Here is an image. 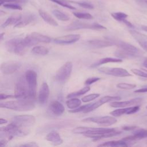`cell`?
<instances>
[{"mask_svg":"<svg viewBox=\"0 0 147 147\" xmlns=\"http://www.w3.org/2000/svg\"><path fill=\"white\" fill-rule=\"evenodd\" d=\"M0 107L18 111H27L32 110L35 107V103L32 98L18 99L17 100H10L1 102Z\"/></svg>","mask_w":147,"mask_h":147,"instance_id":"cell-1","label":"cell"},{"mask_svg":"<svg viewBox=\"0 0 147 147\" xmlns=\"http://www.w3.org/2000/svg\"><path fill=\"white\" fill-rule=\"evenodd\" d=\"M1 134H3L5 138L8 141L13 139L15 137H24L29 133V130L25 128H21L13 123L11 122L7 125L1 127L0 129Z\"/></svg>","mask_w":147,"mask_h":147,"instance_id":"cell-2","label":"cell"},{"mask_svg":"<svg viewBox=\"0 0 147 147\" xmlns=\"http://www.w3.org/2000/svg\"><path fill=\"white\" fill-rule=\"evenodd\" d=\"M5 47L8 52L20 56L24 55L28 48L24 43L23 38L21 37L14 38L6 41Z\"/></svg>","mask_w":147,"mask_h":147,"instance_id":"cell-3","label":"cell"},{"mask_svg":"<svg viewBox=\"0 0 147 147\" xmlns=\"http://www.w3.org/2000/svg\"><path fill=\"white\" fill-rule=\"evenodd\" d=\"M65 29L67 30H75L79 29L104 30L106 29V28L96 22L89 23L80 21H75L68 25Z\"/></svg>","mask_w":147,"mask_h":147,"instance_id":"cell-4","label":"cell"},{"mask_svg":"<svg viewBox=\"0 0 147 147\" xmlns=\"http://www.w3.org/2000/svg\"><path fill=\"white\" fill-rule=\"evenodd\" d=\"M15 98L26 99L29 98V88L25 76H21L14 87Z\"/></svg>","mask_w":147,"mask_h":147,"instance_id":"cell-5","label":"cell"},{"mask_svg":"<svg viewBox=\"0 0 147 147\" xmlns=\"http://www.w3.org/2000/svg\"><path fill=\"white\" fill-rule=\"evenodd\" d=\"M73 68V64L71 61H67L56 72L55 79L59 83H64L70 77Z\"/></svg>","mask_w":147,"mask_h":147,"instance_id":"cell-6","label":"cell"},{"mask_svg":"<svg viewBox=\"0 0 147 147\" xmlns=\"http://www.w3.org/2000/svg\"><path fill=\"white\" fill-rule=\"evenodd\" d=\"M11 122L20 127L26 128L34 125L36 118L32 115H19L13 117Z\"/></svg>","mask_w":147,"mask_h":147,"instance_id":"cell-7","label":"cell"},{"mask_svg":"<svg viewBox=\"0 0 147 147\" xmlns=\"http://www.w3.org/2000/svg\"><path fill=\"white\" fill-rule=\"evenodd\" d=\"M110 39L114 43V45H117L119 48V49L123 51H125L128 52L129 53L131 54L134 57V58L142 56V55H143L144 53V52L141 50H140V49H138V48H137L136 47L134 46L132 44H130L128 42H126L122 41L116 40L112 38H110Z\"/></svg>","mask_w":147,"mask_h":147,"instance_id":"cell-8","label":"cell"},{"mask_svg":"<svg viewBox=\"0 0 147 147\" xmlns=\"http://www.w3.org/2000/svg\"><path fill=\"white\" fill-rule=\"evenodd\" d=\"M29 88V98L34 99L36 96L37 87V75L35 71L32 69L26 71L25 74Z\"/></svg>","mask_w":147,"mask_h":147,"instance_id":"cell-9","label":"cell"},{"mask_svg":"<svg viewBox=\"0 0 147 147\" xmlns=\"http://www.w3.org/2000/svg\"><path fill=\"white\" fill-rule=\"evenodd\" d=\"M84 122H93L103 126H109L115 123L117 119L114 116H98L91 117L82 119Z\"/></svg>","mask_w":147,"mask_h":147,"instance_id":"cell-10","label":"cell"},{"mask_svg":"<svg viewBox=\"0 0 147 147\" xmlns=\"http://www.w3.org/2000/svg\"><path fill=\"white\" fill-rule=\"evenodd\" d=\"M115 130V129L114 128H96L87 126H79L74 128L72 131L75 134H82L86 135L110 132Z\"/></svg>","mask_w":147,"mask_h":147,"instance_id":"cell-11","label":"cell"},{"mask_svg":"<svg viewBox=\"0 0 147 147\" xmlns=\"http://www.w3.org/2000/svg\"><path fill=\"white\" fill-rule=\"evenodd\" d=\"M98 70L103 74L116 77H127L131 75L126 69L122 68H111L109 67H101Z\"/></svg>","mask_w":147,"mask_h":147,"instance_id":"cell-12","label":"cell"},{"mask_svg":"<svg viewBox=\"0 0 147 147\" xmlns=\"http://www.w3.org/2000/svg\"><path fill=\"white\" fill-rule=\"evenodd\" d=\"M21 67V63L17 61L9 60L3 62L1 65V71L5 75H10L16 72Z\"/></svg>","mask_w":147,"mask_h":147,"instance_id":"cell-13","label":"cell"},{"mask_svg":"<svg viewBox=\"0 0 147 147\" xmlns=\"http://www.w3.org/2000/svg\"><path fill=\"white\" fill-rule=\"evenodd\" d=\"M121 99V98L118 96H109V95L105 96L100 98L96 102L91 103V105L89 107L88 109L87 110V113L92 111L98 109V107H99L100 106H101L102 105H103L106 103L110 102H114V101H118V100H120Z\"/></svg>","mask_w":147,"mask_h":147,"instance_id":"cell-14","label":"cell"},{"mask_svg":"<svg viewBox=\"0 0 147 147\" xmlns=\"http://www.w3.org/2000/svg\"><path fill=\"white\" fill-rule=\"evenodd\" d=\"M80 38V35L79 34H69L56 37L53 40V41L55 43L60 45L70 44L76 42Z\"/></svg>","mask_w":147,"mask_h":147,"instance_id":"cell-15","label":"cell"},{"mask_svg":"<svg viewBox=\"0 0 147 147\" xmlns=\"http://www.w3.org/2000/svg\"><path fill=\"white\" fill-rule=\"evenodd\" d=\"M139 106H129L126 107L119 108L115 110L110 112V114L114 117H120L123 114H132L136 112H137L140 110Z\"/></svg>","mask_w":147,"mask_h":147,"instance_id":"cell-16","label":"cell"},{"mask_svg":"<svg viewBox=\"0 0 147 147\" xmlns=\"http://www.w3.org/2000/svg\"><path fill=\"white\" fill-rule=\"evenodd\" d=\"M142 98H137L126 101H114L110 103V106L115 108H122L129 107L130 106L136 105L140 103L142 101Z\"/></svg>","mask_w":147,"mask_h":147,"instance_id":"cell-17","label":"cell"},{"mask_svg":"<svg viewBox=\"0 0 147 147\" xmlns=\"http://www.w3.org/2000/svg\"><path fill=\"white\" fill-rule=\"evenodd\" d=\"M129 33L142 49L147 52V35L135 30H130Z\"/></svg>","mask_w":147,"mask_h":147,"instance_id":"cell-18","label":"cell"},{"mask_svg":"<svg viewBox=\"0 0 147 147\" xmlns=\"http://www.w3.org/2000/svg\"><path fill=\"white\" fill-rule=\"evenodd\" d=\"M50 94L49 87L47 83L44 82L39 90L38 100L41 105H44L47 103Z\"/></svg>","mask_w":147,"mask_h":147,"instance_id":"cell-19","label":"cell"},{"mask_svg":"<svg viewBox=\"0 0 147 147\" xmlns=\"http://www.w3.org/2000/svg\"><path fill=\"white\" fill-rule=\"evenodd\" d=\"M88 44L96 48H102L109 47H111L114 45V43L109 37H106L105 40H100V39H94L88 41Z\"/></svg>","mask_w":147,"mask_h":147,"instance_id":"cell-20","label":"cell"},{"mask_svg":"<svg viewBox=\"0 0 147 147\" xmlns=\"http://www.w3.org/2000/svg\"><path fill=\"white\" fill-rule=\"evenodd\" d=\"M49 109L55 115H61L65 111L63 105L57 100H53L49 106Z\"/></svg>","mask_w":147,"mask_h":147,"instance_id":"cell-21","label":"cell"},{"mask_svg":"<svg viewBox=\"0 0 147 147\" xmlns=\"http://www.w3.org/2000/svg\"><path fill=\"white\" fill-rule=\"evenodd\" d=\"M45 140L49 142H51L53 145H60L63 142L61 136L59 133L55 130H53L49 132L45 137Z\"/></svg>","mask_w":147,"mask_h":147,"instance_id":"cell-22","label":"cell"},{"mask_svg":"<svg viewBox=\"0 0 147 147\" xmlns=\"http://www.w3.org/2000/svg\"><path fill=\"white\" fill-rule=\"evenodd\" d=\"M147 137V130L143 129L137 130L133 135L127 136L122 139L125 141H133L141 140Z\"/></svg>","mask_w":147,"mask_h":147,"instance_id":"cell-23","label":"cell"},{"mask_svg":"<svg viewBox=\"0 0 147 147\" xmlns=\"http://www.w3.org/2000/svg\"><path fill=\"white\" fill-rule=\"evenodd\" d=\"M36 16L33 13H29L25 16H22L21 20L18 23H17L14 26V27L18 28H23L32 22L33 21L36 20Z\"/></svg>","mask_w":147,"mask_h":147,"instance_id":"cell-24","label":"cell"},{"mask_svg":"<svg viewBox=\"0 0 147 147\" xmlns=\"http://www.w3.org/2000/svg\"><path fill=\"white\" fill-rule=\"evenodd\" d=\"M121 133V131H118L117 130H115L114 131H110V132H107V133H97V134H86L85 136L94 138L95 140H99L103 138H107V137H112L114 136H118Z\"/></svg>","mask_w":147,"mask_h":147,"instance_id":"cell-25","label":"cell"},{"mask_svg":"<svg viewBox=\"0 0 147 147\" xmlns=\"http://www.w3.org/2000/svg\"><path fill=\"white\" fill-rule=\"evenodd\" d=\"M38 14L42 18V20L49 25L53 26H58V23L57 21L48 13L42 9H39Z\"/></svg>","mask_w":147,"mask_h":147,"instance_id":"cell-26","label":"cell"},{"mask_svg":"<svg viewBox=\"0 0 147 147\" xmlns=\"http://www.w3.org/2000/svg\"><path fill=\"white\" fill-rule=\"evenodd\" d=\"M122 62V59L120 58H114V57H104L100 59L97 61L95 62L90 65L91 68H95L98 66H99L102 64H107L109 63H121Z\"/></svg>","mask_w":147,"mask_h":147,"instance_id":"cell-27","label":"cell"},{"mask_svg":"<svg viewBox=\"0 0 147 147\" xmlns=\"http://www.w3.org/2000/svg\"><path fill=\"white\" fill-rule=\"evenodd\" d=\"M30 35L37 44L39 42L49 43L52 41L51 37L37 32H32L31 34H30Z\"/></svg>","mask_w":147,"mask_h":147,"instance_id":"cell-28","label":"cell"},{"mask_svg":"<svg viewBox=\"0 0 147 147\" xmlns=\"http://www.w3.org/2000/svg\"><path fill=\"white\" fill-rule=\"evenodd\" d=\"M22 15L21 14H17L14 16H11L7 18L6 20L1 25V28H4L8 26H10L12 25H16L18 23L21 19Z\"/></svg>","mask_w":147,"mask_h":147,"instance_id":"cell-29","label":"cell"},{"mask_svg":"<svg viewBox=\"0 0 147 147\" xmlns=\"http://www.w3.org/2000/svg\"><path fill=\"white\" fill-rule=\"evenodd\" d=\"M126 141L123 140L118 141H110L100 144L98 146H127Z\"/></svg>","mask_w":147,"mask_h":147,"instance_id":"cell-30","label":"cell"},{"mask_svg":"<svg viewBox=\"0 0 147 147\" xmlns=\"http://www.w3.org/2000/svg\"><path fill=\"white\" fill-rule=\"evenodd\" d=\"M31 52L36 55L45 56L49 53V49L44 46H35L32 49Z\"/></svg>","mask_w":147,"mask_h":147,"instance_id":"cell-31","label":"cell"},{"mask_svg":"<svg viewBox=\"0 0 147 147\" xmlns=\"http://www.w3.org/2000/svg\"><path fill=\"white\" fill-rule=\"evenodd\" d=\"M66 105L69 109H75L79 107L82 104V101L76 98H71L70 99L66 101Z\"/></svg>","mask_w":147,"mask_h":147,"instance_id":"cell-32","label":"cell"},{"mask_svg":"<svg viewBox=\"0 0 147 147\" xmlns=\"http://www.w3.org/2000/svg\"><path fill=\"white\" fill-rule=\"evenodd\" d=\"M52 14L57 19L62 21H67L70 19V17L68 14L57 9L53 10L52 11Z\"/></svg>","mask_w":147,"mask_h":147,"instance_id":"cell-33","label":"cell"},{"mask_svg":"<svg viewBox=\"0 0 147 147\" xmlns=\"http://www.w3.org/2000/svg\"><path fill=\"white\" fill-rule=\"evenodd\" d=\"M90 90V87L89 86H86V87H83V88H82V89H80L78 91H74V92H72L69 94L67 96V98H75V97H77V96H79L83 95L84 94L87 93Z\"/></svg>","mask_w":147,"mask_h":147,"instance_id":"cell-34","label":"cell"},{"mask_svg":"<svg viewBox=\"0 0 147 147\" xmlns=\"http://www.w3.org/2000/svg\"><path fill=\"white\" fill-rule=\"evenodd\" d=\"M112 17L115 20L123 22L127 17V14L122 12H114L111 14Z\"/></svg>","mask_w":147,"mask_h":147,"instance_id":"cell-35","label":"cell"},{"mask_svg":"<svg viewBox=\"0 0 147 147\" xmlns=\"http://www.w3.org/2000/svg\"><path fill=\"white\" fill-rule=\"evenodd\" d=\"M73 14L78 18L83 19V20H92L94 18L93 16L88 13H84V12H73Z\"/></svg>","mask_w":147,"mask_h":147,"instance_id":"cell-36","label":"cell"},{"mask_svg":"<svg viewBox=\"0 0 147 147\" xmlns=\"http://www.w3.org/2000/svg\"><path fill=\"white\" fill-rule=\"evenodd\" d=\"M117 87L122 90H131L136 87V85L127 83H119L117 84Z\"/></svg>","mask_w":147,"mask_h":147,"instance_id":"cell-37","label":"cell"},{"mask_svg":"<svg viewBox=\"0 0 147 147\" xmlns=\"http://www.w3.org/2000/svg\"><path fill=\"white\" fill-rule=\"evenodd\" d=\"M90 105H91V103H89V104H87V105H83V106H80L79 107H78L76 109L69 110V113H80V112L87 113V110L88 109V108L90 106Z\"/></svg>","mask_w":147,"mask_h":147,"instance_id":"cell-38","label":"cell"},{"mask_svg":"<svg viewBox=\"0 0 147 147\" xmlns=\"http://www.w3.org/2000/svg\"><path fill=\"white\" fill-rule=\"evenodd\" d=\"M2 6L6 9H10L12 10H22V7L16 3H4Z\"/></svg>","mask_w":147,"mask_h":147,"instance_id":"cell-39","label":"cell"},{"mask_svg":"<svg viewBox=\"0 0 147 147\" xmlns=\"http://www.w3.org/2000/svg\"><path fill=\"white\" fill-rule=\"evenodd\" d=\"M50 1H51L52 2H53L55 3H57L59 5H60L63 7H66V8H68V9H69L71 10L76 9V8L75 7L72 6V5H69V3H68L67 2H66L65 1H64L63 0H50Z\"/></svg>","mask_w":147,"mask_h":147,"instance_id":"cell-40","label":"cell"},{"mask_svg":"<svg viewBox=\"0 0 147 147\" xmlns=\"http://www.w3.org/2000/svg\"><path fill=\"white\" fill-rule=\"evenodd\" d=\"M99 96H100L99 94H96V93L90 94H88L87 95L83 96L82 98V101L83 102H88L90 101H92V100L96 99Z\"/></svg>","mask_w":147,"mask_h":147,"instance_id":"cell-41","label":"cell"},{"mask_svg":"<svg viewBox=\"0 0 147 147\" xmlns=\"http://www.w3.org/2000/svg\"><path fill=\"white\" fill-rule=\"evenodd\" d=\"M72 3H76L77 5H78L79 6H80V7H82L83 8L85 9H93L94 8V6L92 4L89 3V2H75V1H72Z\"/></svg>","mask_w":147,"mask_h":147,"instance_id":"cell-42","label":"cell"},{"mask_svg":"<svg viewBox=\"0 0 147 147\" xmlns=\"http://www.w3.org/2000/svg\"><path fill=\"white\" fill-rule=\"evenodd\" d=\"M131 71L137 76L147 78V72H146L144 70H141V69H136V68H133L131 69Z\"/></svg>","mask_w":147,"mask_h":147,"instance_id":"cell-43","label":"cell"},{"mask_svg":"<svg viewBox=\"0 0 147 147\" xmlns=\"http://www.w3.org/2000/svg\"><path fill=\"white\" fill-rule=\"evenodd\" d=\"M100 79V78L98 77H91V78H88V79H87L84 82V84L86 85H90L96 82H98V80H99Z\"/></svg>","mask_w":147,"mask_h":147,"instance_id":"cell-44","label":"cell"},{"mask_svg":"<svg viewBox=\"0 0 147 147\" xmlns=\"http://www.w3.org/2000/svg\"><path fill=\"white\" fill-rule=\"evenodd\" d=\"M25 1L26 0H0V5L2 6L6 3H24Z\"/></svg>","mask_w":147,"mask_h":147,"instance_id":"cell-45","label":"cell"},{"mask_svg":"<svg viewBox=\"0 0 147 147\" xmlns=\"http://www.w3.org/2000/svg\"><path fill=\"white\" fill-rule=\"evenodd\" d=\"M15 98L14 95H8V94H1L0 95V100H5L6 99H9V98Z\"/></svg>","mask_w":147,"mask_h":147,"instance_id":"cell-46","label":"cell"},{"mask_svg":"<svg viewBox=\"0 0 147 147\" xmlns=\"http://www.w3.org/2000/svg\"><path fill=\"white\" fill-rule=\"evenodd\" d=\"M20 146H26V147H37L38 146V145L34 142H29L26 144H22Z\"/></svg>","mask_w":147,"mask_h":147,"instance_id":"cell-47","label":"cell"},{"mask_svg":"<svg viewBox=\"0 0 147 147\" xmlns=\"http://www.w3.org/2000/svg\"><path fill=\"white\" fill-rule=\"evenodd\" d=\"M137 128H138V127L136 126H125L122 127V129L125 130H132Z\"/></svg>","mask_w":147,"mask_h":147,"instance_id":"cell-48","label":"cell"},{"mask_svg":"<svg viewBox=\"0 0 147 147\" xmlns=\"http://www.w3.org/2000/svg\"><path fill=\"white\" fill-rule=\"evenodd\" d=\"M147 92V87L141 88L134 91V92H136V93H142V92Z\"/></svg>","mask_w":147,"mask_h":147,"instance_id":"cell-49","label":"cell"},{"mask_svg":"<svg viewBox=\"0 0 147 147\" xmlns=\"http://www.w3.org/2000/svg\"><path fill=\"white\" fill-rule=\"evenodd\" d=\"M7 142H8V140H6V138H1V141H0V145L1 146H5L7 144Z\"/></svg>","mask_w":147,"mask_h":147,"instance_id":"cell-50","label":"cell"},{"mask_svg":"<svg viewBox=\"0 0 147 147\" xmlns=\"http://www.w3.org/2000/svg\"><path fill=\"white\" fill-rule=\"evenodd\" d=\"M7 123V120L5 119V118H0V124L1 125H2V124H5V123Z\"/></svg>","mask_w":147,"mask_h":147,"instance_id":"cell-51","label":"cell"},{"mask_svg":"<svg viewBox=\"0 0 147 147\" xmlns=\"http://www.w3.org/2000/svg\"><path fill=\"white\" fill-rule=\"evenodd\" d=\"M141 29H142L144 31L147 32V26H146V25H142V26H141Z\"/></svg>","mask_w":147,"mask_h":147,"instance_id":"cell-52","label":"cell"},{"mask_svg":"<svg viewBox=\"0 0 147 147\" xmlns=\"http://www.w3.org/2000/svg\"><path fill=\"white\" fill-rule=\"evenodd\" d=\"M137 1H138V2L141 3H144L147 5V0H137Z\"/></svg>","mask_w":147,"mask_h":147,"instance_id":"cell-53","label":"cell"},{"mask_svg":"<svg viewBox=\"0 0 147 147\" xmlns=\"http://www.w3.org/2000/svg\"><path fill=\"white\" fill-rule=\"evenodd\" d=\"M3 34H4V33H1V41L3 40Z\"/></svg>","mask_w":147,"mask_h":147,"instance_id":"cell-54","label":"cell"},{"mask_svg":"<svg viewBox=\"0 0 147 147\" xmlns=\"http://www.w3.org/2000/svg\"><path fill=\"white\" fill-rule=\"evenodd\" d=\"M144 66L145 68H147V63H145L144 64Z\"/></svg>","mask_w":147,"mask_h":147,"instance_id":"cell-55","label":"cell"},{"mask_svg":"<svg viewBox=\"0 0 147 147\" xmlns=\"http://www.w3.org/2000/svg\"><path fill=\"white\" fill-rule=\"evenodd\" d=\"M146 108H147V106H146Z\"/></svg>","mask_w":147,"mask_h":147,"instance_id":"cell-56","label":"cell"}]
</instances>
